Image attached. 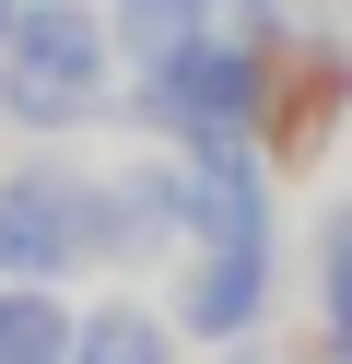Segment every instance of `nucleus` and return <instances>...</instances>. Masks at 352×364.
<instances>
[{
    "mask_svg": "<svg viewBox=\"0 0 352 364\" xmlns=\"http://www.w3.org/2000/svg\"><path fill=\"white\" fill-rule=\"evenodd\" d=\"M117 82H129V59H117V36H106V0H23L12 12V36H0V118H12L23 141H82V129H106Z\"/></svg>",
    "mask_w": 352,
    "mask_h": 364,
    "instance_id": "obj_1",
    "label": "nucleus"
},
{
    "mask_svg": "<svg viewBox=\"0 0 352 364\" xmlns=\"http://www.w3.org/2000/svg\"><path fill=\"white\" fill-rule=\"evenodd\" d=\"M258 106H270V48H247V36H200V48L153 59V71L117 82V129L129 141H258Z\"/></svg>",
    "mask_w": 352,
    "mask_h": 364,
    "instance_id": "obj_2",
    "label": "nucleus"
},
{
    "mask_svg": "<svg viewBox=\"0 0 352 364\" xmlns=\"http://www.w3.org/2000/svg\"><path fill=\"white\" fill-rule=\"evenodd\" d=\"M94 270V165L59 141L0 165V282H82Z\"/></svg>",
    "mask_w": 352,
    "mask_h": 364,
    "instance_id": "obj_3",
    "label": "nucleus"
},
{
    "mask_svg": "<svg viewBox=\"0 0 352 364\" xmlns=\"http://www.w3.org/2000/svg\"><path fill=\"white\" fill-rule=\"evenodd\" d=\"M352 129V24L341 0L329 12H305L294 36L270 48V106H258V153H270L282 176H305L329 141Z\"/></svg>",
    "mask_w": 352,
    "mask_h": 364,
    "instance_id": "obj_4",
    "label": "nucleus"
},
{
    "mask_svg": "<svg viewBox=\"0 0 352 364\" xmlns=\"http://www.w3.org/2000/svg\"><path fill=\"white\" fill-rule=\"evenodd\" d=\"M188 247V165L164 141H117L94 165V270H176Z\"/></svg>",
    "mask_w": 352,
    "mask_h": 364,
    "instance_id": "obj_5",
    "label": "nucleus"
},
{
    "mask_svg": "<svg viewBox=\"0 0 352 364\" xmlns=\"http://www.w3.org/2000/svg\"><path fill=\"white\" fill-rule=\"evenodd\" d=\"M270 306H282V235H200V247H176V282H164L176 341H200V353L258 341Z\"/></svg>",
    "mask_w": 352,
    "mask_h": 364,
    "instance_id": "obj_6",
    "label": "nucleus"
},
{
    "mask_svg": "<svg viewBox=\"0 0 352 364\" xmlns=\"http://www.w3.org/2000/svg\"><path fill=\"white\" fill-rule=\"evenodd\" d=\"M70 364H176V317L141 306V294H106V306H82V329H70Z\"/></svg>",
    "mask_w": 352,
    "mask_h": 364,
    "instance_id": "obj_7",
    "label": "nucleus"
},
{
    "mask_svg": "<svg viewBox=\"0 0 352 364\" xmlns=\"http://www.w3.org/2000/svg\"><path fill=\"white\" fill-rule=\"evenodd\" d=\"M106 36H117V59H129V71H153V59L223 36V0H106Z\"/></svg>",
    "mask_w": 352,
    "mask_h": 364,
    "instance_id": "obj_8",
    "label": "nucleus"
},
{
    "mask_svg": "<svg viewBox=\"0 0 352 364\" xmlns=\"http://www.w3.org/2000/svg\"><path fill=\"white\" fill-rule=\"evenodd\" d=\"M70 329L82 306L59 282H0V364H70Z\"/></svg>",
    "mask_w": 352,
    "mask_h": 364,
    "instance_id": "obj_9",
    "label": "nucleus"
},
{
    "mask_svg": "<svg viewBox=\"0 0 352 364\" xmlns=\"http://www.w3.org/2000/svg\"><path fill=\"white\" fill-rule=\"evenodd\" d=\"M317 341L329 364H352V188L317 212Z\"/></svg>",
    "mask_w": 352,
    "mask_h": 364,
    "instance_id": "obj_10",
    "label": "nucleus"
},
{
    "mask_svg": "<svg viewBox=\"0 0 352 364\" xmlns=\"http://www.w3.org/2000/svg\"><path fill=\"white\" fill-rule=\"evenodd\" d=\"M305 12H317V0H223V36H247V48H282Z\"/></svg>",
    "mask_w": 352,
    "mask_h": 364,
    "instance_id": "obj_11",
    "label": "nucleus"
},
{
    "mask_svg": "<svg viewBox=\"0 0 352 364\" xmlns=\"http://www.w3.org/2000/svg\"><path fill=\"white\" fill-rule=\"evenodd\" d=\"M12 12H23V0H0V36H12Z\"/></svg>",
    "mask_w": 352,
    "mask_h": 364,
    "instance_id": "obj_12",
    "label": "nucleus"
},
{
    "mask_svg": "<svg viewBox=\"0 0 352 364\" xmlns=\"http://www.w3.org/2000/svg\"><path fill=\"white\" fill-rule=\"evenodd\" d=\"M341 24H352V0H341Z\"/></svg>",
    "mask_w": 352,
    "mask_h": 364,
    "instance_id": "obj_13",
    "label": "nucleus"
}]
</instances>
